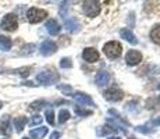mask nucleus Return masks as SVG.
Returning <instances> with one entry per match:
<instances>
[{
    "label": "nucleus",
    "instance_id": "f257e3e1",
    "mask_svg": "<svg viewBox=\"0 0 160 139\" xmlns=\"http://www.w3.org/2000/svg\"><path fill=\"white\" fill-rule=\"evenodd\" d=\"M48 17V11L43 8H38V7H31L27 13V20L31 24H38L41 21H43Z\"/></svg>",
    "mask_w": 160,
    "mask_h": 139
},
{
    "label": "nucleus",
    "instance_id": "f03ea898",
    "mask_svg": "<svg viewBox=\"0 0 160 139\" xmlns=\"http://www.w3.org/2000/svg\"><path fill=\"white\" fill-rule=\"evenodd\" d=\"M121 50H122V46L120 45L118 42H116V41L109 42V43H106V45L103 46L104 54H106L107 57H110V58L120 57V54H121Z\"/></svg>",
    "mask_w": 160,
    "mask_h": 139
},
{
    "label": "nucleus",
    "instance_id": "7ed1b4c3",
    "mask_svg": "<svg viewBox=\"0 0 160 139\" xmlns=\"http://www.w3.org/2000/svg\"><path fill=\"white\" fill-rule=\"evenodd\" d=\"M58 78H60V77H58V74L56 72V71H49V70L42 71L41 74L36 75V81L43 83V85H50V83L57 82Z\"/></svg>",
    "mask_w": 160,
    "mask_h": 139
},
{
    "label": "nucleus",
    "instance_id": "20e7f679",
    "mask_svg": "<svg viewBox=\"0 0 160 139\" xmlns=\"http://www.w3.org/2000/svg\"><path fill=\"white\" fill-rule=\"evenodd\" d=\"M0 27L2 29L8 31V32H13L18 28V20L15 17V14H7L3 17L2 22H0Z\"/></svg>",
    "mask_w": 160,
    "mask_h": 139
},
{
    "label": "nucleus",
    "instance_id": "39448f33",
    "mask_svg": "<svg viewBox=\"0 0 160 139\" xmlns=\"http://www.w3.org/2000/svg\"><path fill=\"white\" fill-rule=\"evenodd\" d=\"M84 11L88 17H96L100 13V6L95 0H89V2L84 3Z\"/></svg>",
    "mask_w": 160,
    "mask_h": 139
},
{
    "label": "nucleus",
    "instance_id": "423d86ee",
    "mask_svg": "<svg viewBox=\"0 0 160 139\" xmlns=\"http://www.w3.org/2000/svg\"><path fill=\"white\" fill-rule=\"evenodd\" d=\"M103 96L106 100H110V102H118L121 100L122 97H124V93H122L120 89L117 88H112V89H107V91H104Z\"/></svg>",
    "mask_w": 160,
    "mask_h": 139
},
{
    "label": "nucleus",
    "instance_id": "0eeeda50",
    "mask_svg": "<svg viewBox=\"0 0 160 139\" xmlns=\"http://www.w3.org/2000/svg\"><path fill=\"white\" fill-rule=\"evenodd\" d=\"M11 120H10V116L8 114H6V116H3L2 118H0V134L2 135H6V137H8V135L11 134Z\"/></svg>",
    "mask_w": 160,
    "mask_h": 139
},
{
    "label": "nucleus",
    "instance_id": "6e6552de",
    "mask_svg": "<svg viewBox=\"0 0 160 139\" xmlns=\"http://www.w3.org/2000/svg\"><path fill=\"white\" fill-rule=\"evenodd\" d=\"M56 50H57V45L52 41H45L41 46L42 56H52L53 53H56Z\"/></svg>",
    "mask_w": 160,
    "mask_h": 139
},
{
    "label": "nucleus",
    "instance_id": "1a4fd4ad",
    "mask_svg": "<svg viewBox=\"0 0 160 139\" xmlns=\"http://www.w3.org/2000/svg\"><path fill=\"white\" fill-rule=\"evenodd\" d=\"M141 60H142V54L138 50H130L125 56V61L128 66H137Z\"/></svg>",
    "mask_w": 160,
    "mask_h": 139
},
{
    "label": "nucleus",
    "instance_id": "9d476101",
    "mask_svg": "<svg viewBox=\"0 0 160 139\" xmlns=\"http://www.w3.org/2000/svg\"><path fill=\"white\" fill-rule=\"evenodd\" d=\"M74 100L77 102V103L79 104H85V106H93V100H92V97L89 96L87 93H81V92H77V93L72 95Z\"/></svg>",
    "mask_w": 160,
    "mask_h": 139
},
{
    "label": "nucleus",
    "instance_id": "9b49d317",
    "mask_svg": "<svg viewBox=\"0 0 160 139\" xmlns=\"http://www.w3.org/2000/svg\"><path fill=\"white\" fill-rule=\"evenodd\" d=\"M82 57H84V60L88 61V63H95V61H98V58H99V53L96 52V49L87 47L82 52Z\"/></svg>",
    "mask_w": 160,
    "mask_h": 139
},
{
    "label": "nucleus",
    "instance_id": "f8f14e48",
    "mask_svg": "<svg viewBox=\"0 0 160 139\" xmlns=\"http://www.w3.org/2000/svg\"><path fill=\"white\" fill-rule=\"evenodd\" d=\"M64 27L67 28V31H70V32H72V33L78 32L79 28H81L78 21L74 20V18H66V20H64Z\"/></svg>",
    "mask_w": 160,
    "mask_h": 139
},
{
    "label": "nucleus",
    "instance_id": "ddd939ff",
    "mask_svg": "<svg viewBox=\"0 0 160 139\" xmlns=\"http://www.w3.org/2000/svg\"><path fill=\"white\" fill-rule=\"evenodd\" d=\"M120 35H121V38L124 39V41L130 42L131 45H137V43H138L137 36H135L134 33H132L131 31H130V29H127V28H124V29H121V31H120Z\"/></svg>",
    "mask_w": 160,
    "mask_h": 139
},
{
    "label": "nucleus",
    "instance_id": "4468645a",
    "mask_svg": "<svg viewBox=\"0 0 160 139\" xmlns=\"http://www.w3.org/2000/svg\"><path fill=\"white\" fill-rule=\"evenodd\" d=\"M45 28L50 35H58V32H60V25H58V22L56 20H49L46 22Z\"/></svg>",
    "mask_w": 160,
    "mask_h": 139
},
{
    "label": "nucleus",
    "instance_id": "2eb2a0df",
    "mask_svg": "<svg viewBox=\"0 0 160 139\" xmlns=\"http://www.w3.org/2000/svg\"><path fill=\"white\" fill-rule=\"evenodd\" d=\"M46 134H48V128L46 127H39V128L29 131V137L32 139H42Z\"/></svg>",
    "mask_w": 160,
    "mask_h": 139
},
{
    "label": "nucleus",
    "instance_id": "dca6fc26",
    "mask_svg": "<svg viewBox=\"0 0 160 139\" xmlns=\"http://www.w3.org/2000/svg\"><path fill=\"white\" fill-rule=\"evenodd\" d=\"M109 74L106 72V71H100V72H98L96 78H95V82H96V85L99 86H104L107 82H109Z\"/></svg>",
    "mask_w": 160,
    "mask_h": 139
},
{
    "label": "nucleus",
    "instance_id": "f3484780",
    "mask_svg": "<svg viewBox=\"0 0 160 139\" xmlns=\"http://www.w3.org/2000/svg\"><path fill=\"white\" fill-rule=\"evenodd\" d=\"M11 46H13V42H11V39L8 36L0 35V50L7 52L11 49Z\"/></svg>",
    "mask_w": 160,
    "mask_h": 139
},
{
    "label": "nucleus",
    "instance_id": "a211bd4d",
    "mask_svg": "<svg viewBox=\"0 0 160 139\" xmlns=\"http://www.w3.org/2000/svg\"><path fill=\"white\" fill-rule=\"evenodd\" d=\"M28 122V120H27V117H17V118H14V128L17 132H22V129L25 128V124Z\"/></svg>",
    "mask_w": 160,
    "mask_h": 139
},
{
    "label": "nucleus",
    "instance_id": "6ab92c4d",
    "mask_svg": "<svg viewBox=\"0 0 160 139\" xmlns=\"http://www.w3.org/2000/svg\"><path fill=\"white\" fill-rule=\"evenodd\" d=\"M150 39L155 43L160 45V24L152 28V31H150Z\"/></svg>",
    "mask_w": 160,
    "mask_h": 139
},
{
    "label": "nucleus",
    "instance_id": "aec40b11",
    "mask_svg": "<svg viewBox=\"0 0 160 139\" xmlns=\"http://www.w3.org/2000/svg\"><path fill=\"white\" fill-rule=\"evenodd\" d=\"M68 118H70V111L68 110H60V113H58V122L63 124V122L68 121Z\"/></svg>",
    "mask_w": 160,
    "mask_h": 139
},
{
    "label": "nucleus",
    "instance_id": "412c9836",
    "mask_svg": "<svg viewBox=\"0 0 160 139\" xmlns=\"http://www.w3.org/2000/svg\"><path fill=\"white\" fill-rule=\"evenodd\" d=\"M43 106H46V102L45 100H36V102H33V103H31L29 109L31 110H41Z\"/></svg>",
    "mask_w": 160,
    "mask_h": 139
},
{
    "label": "nucleus",
    "instance_id": "4be33fe9",
    "mask_svg": "<svg viewBox=\"0 0 160 139\" xmlns=\"http://www.w3.org/2000/svg\"><path fill=\"white\" fill-rule=\"evenodd\" d=\"M57 89L63 92L64 95H72V88L70 85H58Z\"/></svg>",
    "mask_w": 160,
    "mask_h": 139
},
{
    "label": "nucleus",
    "instance_id": "5701e85b",
    "mask_svg": "<svg viewBox=\"0 0 160 139\" xmlns=\"http://www.w3.org/2000/svg\"><path fill=\"white\" fill-rule=\"evenodd\" d=\"M60 67H61V68H71V67H72L71 60H70L68 57L61 58V60H60Z\"/></svg>",
    "mask_w": 160,
    "mask_h": 139
},
{
    "label": "nucleus",
    "instance_id": "b1692460",
    "mask_svg": "<svg viewBox=\"0 0 160 139\" xmlns=\"http://www.w3.org/2000/svg\"><path fill=\"white\" fill-rule=\"evenodd\" d=\"M42 117L41 116H38V114H36V116H33L32 118L29 120V127H35V125H39L42 122Z\"/></svg>",
    "mask_w": 160,
    "mask_h": 139
},
{
    "label": "nucleus",
    "instance_id": "393cba45",
    "mask_svg": "<svg viewBox=\"0 0 160 139\" xmlns=\"http://www.w3.org/2000/svg\"><path fill=\"white\" fill-rule=\"evenodd\" d=\"M45 117H46V121H48L50 125L54 124V114H53V111H52V110H46Z\"/></svg>",
    "mask_w": 160,
    "mask_h": 139
},
{
    "label": "nucleus",
    "instance_id": "a878e982",
    "mask_svg": "<svg viewBox=\"0 0 160 139\" xmlns=\"http://www.w3.org/2000/svg\"><path fill=\"white\" fill-rule=\"evenodd\" d=\"M75 113L79 114V116H91L92 110H85V109H79V107H75Z\"/></svg>",
    "mask_w": 160,
    "mask_h": 139
},
{
    "label": "nucleus",
    "instance_id": "bb28decb",
    "mask_svg": "<svg viewBox=\"0 0 160 139\" xmlns=\"http://www.w3.org/2000/svg\"><path fill=\"white\" fill-rule=\"evenodd\" d=\"M17 71L20 72V75H21V77H28V75H29L31 68H29V67H22V68H18Z\"/></svg>",
    "mask_w": 160,
    "mask_h": 139
},
{
    "label": "nucleus",
    "instance_id": "cd10ccee",
    "mask_svg": "<svg viewBox=\"0 0 160 139\" xmlns=\"http://www.w3.org/2000/svg\"><path fill=\"white\" fill-rule=\"evenodd\" d=\"M146 128H148V127H145V125H143V127H138L137 131L138 132H142V134H150V132H153V129H146Z\"/></svg>",
    "mask_w": 160,
    "mask_h": 139
},
{
    "label": "nucleus",
    "instance_id": "c85d7f7f",
    "mask_svg": "<svg viewBox=\"0 0 160 139\" xmlns=\"http://www.w3.org/2000/svg\"><path fill=\"white\" fill-rule=\"evenodd\" d=\"M60 138V134L58 132H53V134L50 135V139H58Z\"/></svg>",
    "mask_w": 160,
    "mask_h": 139
},
{
    "label": "nucleus",
    "instance_id": "c756f323",
    "mask_svg": "<svg viewBox=\"0 0 160 139\" xmlns=\"http://www.w3.org/2000/svg\"><path fill=\"white\" fill-rule=\"evenodd\" d=\"M150 124L152 125H160V118H156V120H153V121H150Z\"/></svg>",
    "mask_w": 160,
    "mask_h": 139
},
{
    "label": "nucleus",
    "instance_id": "7c9ffc66",
    "mask_svg": "<svg viewBox=\"0 0 160 139\" xmlns=\"http://www.w3.org/2000/svg\"><path fill=\"white\" fill-rule=\"evenodd\" d=\"M4 71H6V68H2V67H0V74H2V72H4Z\"/></svg>",
    "mask_w": 160,
    "mask_h": 139
},
{
    "label": "nucleus",
    "instance_id": "2f4dec72",
    "mask_svg": "<svg viewBox=\"0 0 160 139\" xmlns=\"http://www.w3.org/2000/svg\"><path fill=\"white\" fill-rule=\"evenodd\" d=\"M107 139H121V138H117V137H112V138H107Z\"/></svg>",
    "mask_w": 160,
    "mask_h": 139
},
{
    "label": "nucleus",
    "instance_id": "473e14b6",
    "mask_svg": "<svg viewBox=\"0 0 160 139\" xmlns=\"http://www.w3.org/2000/svg\"><path fill=\"white\" fill-rule=\"evenodd\" d=\"M2 107H3V103H2V102H0V109H2Z\"/></svg>",
    "mask_w": 160,
    "mask_h": 139
},
{
    "label": "nucleus",
    "instance_id": "72a5a7b5",
    "mask_svg": "<svg viewBox=\"0 0 160 139\" xmlns=\"http://www.w3.org/2000/svg\"><path fill=\"white\" fill-rule=\"evenodd\" d=\"M22 139H29V138H22Z\"/></svg>",
    "mask_w": 160,
    "mask_h": 139
},
{
    "label": "nucleus",
    "instance_id": "f704fd0d",
    "mask_svg": "<svg viewBox=\"0 0 160 139\" xmlns=\"http://www.w3.org/2000/svg\"><path fill=\"white\" fill-rule=\"evenodd\" d=\"M159 89H160V85H159Z\"/></svg>",
    "mask_w": 160,
    "mask_h": 139
}]
</instances>
